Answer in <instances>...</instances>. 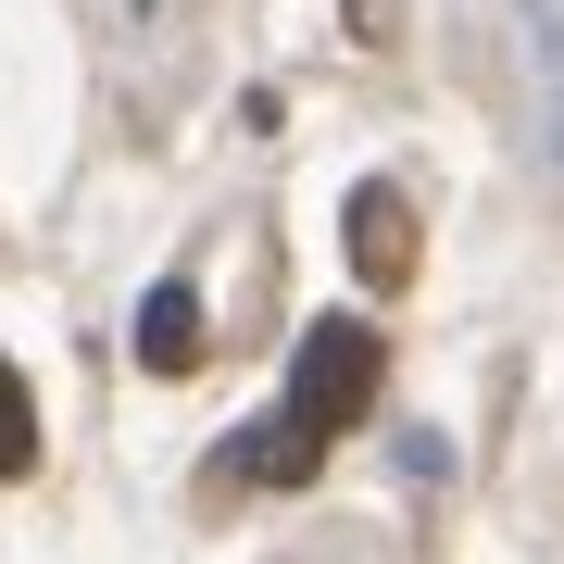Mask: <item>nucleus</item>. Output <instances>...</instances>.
I'll return each mask as SVG.
<instances>
[{
  "instance_id": "f257e3e1",
  "label": "nucleus",
  "mask_w": 564,
  "mask_h": 564,
  "mask_svg": "<svg viewBox=\"0 0 564 564\" xmlns=\"http://www.w3.org/2000/svg\"><path fill=\"white\" fill-rule=\"evenodd\" d=\"M377 389H389L377 326H364V314H314L302 351H289V402L226 452V489H302L326 464V440H351V426L377 414Z\"/></svg>"
},
{
  "instance_id": "f03ea898",
  "label": "nucleus",
  "mask_w": 564,
  "mask_h": 564,
  "mask_svg": "<svg viewBox=\"0 0 564 564\" xmlns=\"http://www.w3.org/2000/svg\"><path fill=\"white\" fill-rule=\"evenodd\" d=\"M139 364L151 377H188V364H202V302H188V276L139 302Z\"/></svg>"
},
{
  "instance_id": "7ed1b4c3",
  "label": "nucleus",
  "mask_w": 564,
  "mask_h": 564,
  "mask_svg": "<svg viewBox=\"0 0 564 564\" xmlns=\"http://www.w3.org/2000/svg\"><path fill=\"white\" fill-rule=\"evenodd\" d=\"M351 251H364V276H402V251H414V239H402V214H389L377 188L351 202Z\"/></svg>"
},
{
  "instance_id": "20e7f679",
  "label": "nucleus",
  "mask_w": 564,
  "mask_h": 564,
  "mask_svg": "<svg viewBox=\"0 0 564 564\" xmlns=\"http://www.w3.org/2000/svg\"><path fill=\"white\" fill-rule=\"evenodd\" d=\"M25 464H39V414H25L13 364H0V477H25Z\"/></svg>"
}]
</instances>
